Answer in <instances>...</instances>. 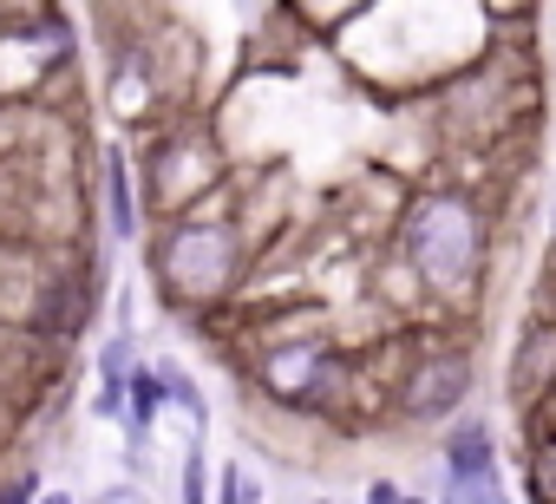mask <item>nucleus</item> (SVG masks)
<instances>
[{"mask_svg":"<svg viewBox=\"0 0 556 504\" xmlns=\"http://www.w3.org/2000/svg\"><path fill=\"white\" fill-rule=\"evenodd\" d=\"M393 256L406 282L439 308H471L491 276V210L465 184H426L393 223Z\"/></svg>","mask_w":556,"mask_h":504,"instance_id":"f257e3e1","label":"nucleus"},{"mask_svg":"<svg viewBox=\"0 0 556 504\" xmlns=\"http://www.w3.org/2000/svg\"><path fill=\"white\" fill-rule=\"evenodd\" d=\"M216 197H203V203L151 223V282H157L164 308L170 315H190V322L229 315V302L249 282V263H255L249 216L242 210H223Z\"/></svg>","mask_w":556,"mask_h":504,"instance_id":"f03ea898","label":"nucleus"},{"mask_svg":"<svg viewBox=\"0 0 556 504\" xmlns=\"http://www.w3.org/2000/svg\"><path fill=\"white\" fill-rule=\"evenodd\" d=\"M249 387L268 413L308 419V426H341L367 387L361 354H348L328 328H282L249 354Z\"/></svg>","mask_w":556,"mask_h":504,"instance_id":"7ed1b4c3","label":"nucleus"},{"mask_svg":"<svg viewBox=\"0 0 556 504\" xmlns=\"http://www.w3.org/2000/svg\"><path fill=\"white\" fill-rule=\"evenodd\" d=\"M471 393H478V354H471V341H458L452 328H426L400 354L387 419L400 432H439L452 413L471 406Z\"/></svg>","mask_w":556,"mask_h":504,"instance_id":"20e7f679","label":"nucleus"},{"mask_svg":"<svg viewBox=\"0 0 556 504\" xmlns=\"http://www.w3.org/2000/svg\"><path fill=\"white\" fill-rule=\"evenodd\" d=\"M223 184H229V164H223L216 138L203 125H190V118H170V125H157L138 144V190H144L151 223H164V216L216 197Z\"/></svg>","mask_w":556,"mask_h":504,"instance_id":"39448f33","label":"nucleus"},{"mask_svg":"<svg viewBox=\"0 0 556 504\" xmlns=\"http://www.w3.org/2000/svg\"><path fill=\"white\" fill-rule=\"evenodd\" d=\"M445 504H497L504 497V465H497V432L484 413H452L439 426V491Z\"/></svg>","mask_w":556,"mask_h":504,"instance_id":"423d86ee","label":"nucleus"},{"mask_svg":"<svg viewBox=\"0 0 556 504\" xmlns=\"http://www.w3.org/2000/svg\"><path fill=\"white\" fill-rule=\"evenodd\" d=\"M556 393V315H530L510 348V406L530 419Z\"/></svg>","mask_w":556,"mask_h":504,"instance_id":"0eeeda50","label":"nucleus"},{"mask_svg":"<svg viewBox=\"0 0 556 504\" xmlns=\"http://www.w3.org/2000/svg\"><path fill=\"white\" fill-rule=\"evenodd\" d=\"M105 158V229L112 242H138L151 229V210H144V190H138V158L131 151H99Z\"/></svg>","mask_w":556,"mask_h":504,"instance_id":"6e6552de","label":"nucleus"},{"mask_svg":"<svg viewBox=\"0 0 556 504\" xmlns=\"http://www.w3.org/2000/svg\"><path fill=\"white\" fill-rule=\"evenodd\" d=\"M523 471H530V497L556 504V419H530V458H523Z\"/></svg>","mask_w":556,"mask_h":504,"instance_id":"1a4fd4ad","label":"nucleus"},{"mask_svg":"<svg viewBox=\"0 0 556 504\" xmlns=\"http://www.w3.org/2000/svg\"><path fill=\"white\" fill-rule=\"evenodd\" d=\"M164 367V387H170V406L190 419V439H203L210 432V400H203V387H197V374L190 367H177V361H157Z\"/></svg>","mask_w":556,"mask_h":504,"instance_id":"9d476101","label":"nucleus"},{"mask_svg":"<svg viewBox=\"0 0 556 504\" xmlns=\"http://www.w3.org/2000/svg\"><path fill=\"white\" fill-rule=\"evenodd\" d=\"M177 491H184V504H203V497H216V478H210V465H203V439H190V445H184Z\"/></svg>","mask_w":556,"mask_h":504,"instance_id":"9b49d317","label":"nucleus"},{"mask_svg":"<svg viewBox=\"0 0 556 504\" xmlns=\"http://www.w3.org/2000/svg\"><path fill=\"white\" fill-rule=\"evenodd\" d=\"M216 497H223V504H262V497H268V484H262L249 465H236V458H229V465L216 471Z\"/></svg>","mask_w":556,"mask_h":504,"instance_id":"f8f14e48","label":"nucleus"},{"mask_svg":"<svg viewBox=\"0 0 556 504\" xmlns=\"http://www.w3.org/2000/svg\"><path fill=\"white\" fill-rule=\"evenodd\" d=\"M34 497H47V484H40V471H34V465L0 478V504H34Z\"/></svg>","mask_w":556,"mask_h":504,"instance_id":"ddd939ff","label":"nucleus"},{"mask_svg":"<svg viewBox=\"0 0 556 504\" xmlns=\"http://www.w3.org/2000/svg\"><path fill=\"white\" fill-rule=\"evenodd\" d=\"M400 497H406L400 478H374V484H367V504H400Z\"/></svg>","mask_w":556,"mask_h":504,"instance_id":"4468645a","label":"nucleus"},{"mask_svg":"<svg viewBox=\"0 0 556 504\" xmlns=\"http://www.w3.org/2000/svg\"><path fill=\"white\" fill-rule=\"evenodd\" d=\"M14 439V387H8V374H0V445Z\"/></svg>","mask_w":556,"mask_h":504,"instance_id":"2eb2a0df","label":"nucleus"},{"mask_svg":"<svg viewBox=\"0 0 556 504\" xmlns=\"http://www.w3.org/2000/svg\"><path fill=\"white\" fill-rule=\"evenodd\" d=\"M484 8H491V21H497V27H504V21H510V14H530V0H484Z\"/></svg>","mask_w":556,"mask_h":504,"instance_id":"dca6fc26","label":"nucleus"}]
</instances>
